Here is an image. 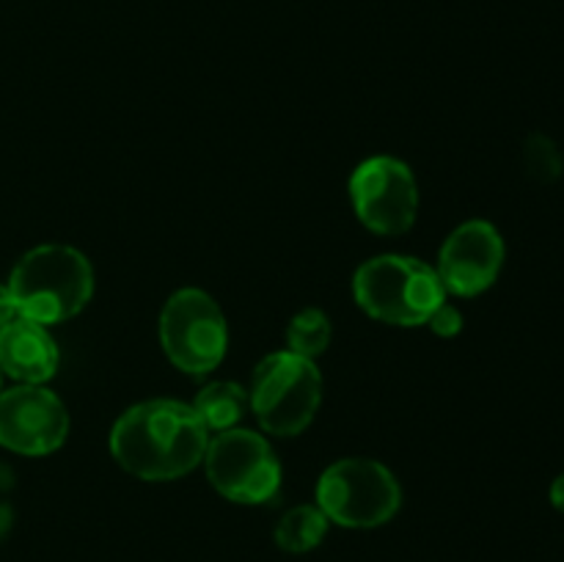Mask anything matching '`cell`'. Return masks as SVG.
<instances>
[{
    "label": "cell",
    "mask_w": 564,
    "mask_h": 562,
    "mask_svg": "<svg viewBox=\"0 0 564 562\" xmlns=\"http://www.w3.org/2000/svg\"><path fill=\"white\" fill-rule=\"evenodd\" d=\"M213 488L237 505H264L281 488V463L268 439L231 428L215 435L204 452Z\"/></svg>",
    "instance_id": "52a82bcc"
},
{
    "label": "cell",
    "mask_w": 564,
    "mask_h": 562,
    "mask_svg": "<svg viewBox=\"0 0 564 562\" xmlns=\"http://www.w3.org/2000/svg\"><path fill=\"white\" fill-rule=\"evenodd\" d=\"M0 375H3V369H0Z\"/></svg>",
    "instance_id": "d6986e66"
},
{
    "label": "cell",
    "mask_w": 564,
    "mask_h": 562,
    "mask_svg": "<svg viewBox=\"0 0 564 562\" xmlns=\"http://www.w3.org/2000/svg\"><path fill=\"white\" fill-rule=\"evenodd\" d=\"M350 198L358 220L375 235H405L416 224V176L397 158L364 160L350 176Z\"/></svg>",
    "instance_id": "ba28073f"
},
{
    "label": "cell",
    "mask_w": 564,
    "mask_h": 562,
    "mask_svg": "<svg viewBox=\"0 0 564 562\" xmlns=\"http://www.w3.org/2000/svg\"><path fill=\"white\" fill-rule=\"evenodd\" d=\"M160 342L174 367L187 375H207L224 361L229 331L215 298L204 290L174 292L160 314Z\"/></svg>",
    "instance_id": "8992f818"
},
{
    "label": "cell",
    "mask_w": 564,
    "mask_h": 562,
    "mask_svg": "<svg viewBox=\"0 0 564 562\" xmlns=\"http://www.w3.org/2000/svg\"><path fill=\"white\" fill-rule=\"evenodd\" d=\"M427 325L438 336H455V334H460V328H463V314L457 312L452 303H441V306L433 312V317L427 320Z\"/></svg>",
    "instance_id": "2e32d148"
},
{
    "label": "cell",
    "mask_w": 564,
    "mask_h": 562,
    "mask_svg": "<svg viewBox=\"0 0 564 562\" xmlns=\"http://www.w3.org/2000/svg\"><path fill=\"white\" fill-rule=\"evenodd\" d=\"M330 334H334V328H330L328 314L319 312V309H303L292 317L290 328H286V342H290L292 353L314 361L319 353L328 350Z\"/></svg>",
    "instance_id": "5bb4252c"
},
{
    "label": "cell",
    "mask_w": 564,
    "mask_h": 562,
    "mask_svg": "<svg viewBox=\"0 0 564 562\" xmlns=\"http://www.w3.org/2000/svg\"><path fill=\"white\" fill-rule=\"evenodd\" d=\"M9 295L20 317L55 325L75 317L94 295V270L86 253L72 246H39L17 262Z\"/></svg>",
    "instance_id": "7a4b0ae2"
},
{
    "label": "cell",
    "mask_w": 564,
    "mask_h": 562,
    "mask_svg": "<svg viewBox=\"0 0 564 562\" xmlns=\"http://www.w3.org/2000/svg\"><path fill=\"white\" fill-rule=\"evenodd\" d=\"M14 317H17V306L9 295V287L0 284V328H3V325H9Z\"/></svg>",
    "instance_id": "e0dca14e"
},
{
    "label": "cell",
    "mask_w": 564,
    "mask_h": 562,
    "mask_svg": "<svg viewBox=\"0 0 564 562\" xmlns=\"http://www.w3.org/2000/svg\"><path fill=\"white\" fill-rule=\"evenodd\" d=\"M248 406H251V400H248V391L242 386L231 383V380H215L198 391L193 408H196L204 428L224 433L240 422Z\"/></svg>",
    "instance_id": "7c38bea8"
},
{
    "label": "cell",
    "mask_w": 564,
    "mask_h": 562,
    "mask_svg": "<svg viewBox=\"0 0 564 562\" xmlns=\"http://www.w3.org/2000/svg\"><path fill=\"white\" fill-rule=\"evenodd\" d=\"M523 160H527V169L534 180L540 182H554L562 174V154L551 138L545 136H532L523 149Z\"/></svg>",
    "instance_id": "9a60e30c"
},
{
    "label": "cell",
    "mask_w": 564,
    "mask_h": 562,
    "mask_svg": "<svg viewBox=\"0 0 564 562\" xmlns=\"http://www.w3.org/2000/svg\"><path fill=\"white\" fill-rule=\"evenodd\" d=\"M505 264V240L488 220H466L446 237L438 259V275L446 292L474 298L494 287Z\"/></svg>",
    "instance_id": "30bf717a"
},
{
    "label": "cell",
    "mask_w": 564,
    "mask_h": 562,
    "mask_svg": "<svg viewBox=\"0 0 564 562\" xmlns=\"http://www.w3.org/2000/svg\"><path fill=\"white\" fill-rule=\"evenodd\" d=\"M551 505L564 512V474H560V477L554 479V485H551Z\"/></svg>",
    "instance_id": "ac0fdd59"
},
{
    "label": "cell",
    "mask_w": 564,
    "mask_h": 562,
    "mask_svg": "<svg viewBox=\"0 0 564 562\" xmlns=\"http://www.w3.org/2000/svg\"><path fill=\"white\" fill-rule=\"evenodd\" d=\"M248 400L264 433L292 439L317 417L323 402V375L312 358L292 350L270 353L253 372Z\"/></svg>",
    "instance_id": "277c9868"
},
{
    "label": "cell",
    "mask_w": 564,
    "mask_h": 562,
    "mask_svg": "<svg viewBox=\"0 0 564 562\" xmlns=\"http://www.w3.org/2000/svg\"><path fill=\"white\" fill-rule=\"evenodd\" d=\"M328 532V516L317 505L292 507L275 527V543L290 554H303L323 543Z\"/></svg>",
    "instance_id": "4fadbf2b"
},
{
    "label": "cell",
    "mask_w": 564,
    "mask_h": 562,
    "mask_svg": "<svg viewBox=\"0 0 564 562\" xmlns=\"http://www.w3.org/2000/svg\"><path fill=\"white\" fill-rule=\"evenodd\" d=\"M402 505V488L389 466L372 457H345L323 472L317 507L328 521L347 529H372L391 521Z\"/></svg>",
    "instance_id": "5b68a950"
},
{
    "label": "cell",
    "mask_w": 564,
    "mask_h": 562,
    "mask_svg": "<svg viewBox=\"0 0 564 562\" xmlns=\"http://www.w3.org/2000/svg\"><path fill=\"white\" fill-rule=\"evenodd\" d=\"M352 292L369 317L402 328L427 325L449 295L438 270L402 253H383L364 262L352 279Z\"/></svg>",
    "instance_id": "3957f363"
},
{
    "label": "cell",
    "mask_w": 564,
    "mask_h": 562,
    "mask_svg": "<svg viewBox=\"0 0 564 562\" xmlns=\"http://www.w3.org/2000/svg\"><path fill=\"white\" fill-rule=\"evenodd\" d=\"M207 428L180 400H147L127 408L110 430V452L127 474L147 483L185 477L204 461Z\"/></svg>",
    "instance_id": "6da1fadb"
},
{
    "label": "cell",
    "mask_w": 564,
    "mask_h": 562,
    "mask_svg": "<svg viewBox=\"0 0 564 562\" xmlns=\"http://www.w3.org/2000/svg\"><path fill=\"white\" fill-rule=\"evenodd\" d=\"M0 369L28 386H42L58 369V347L47 325L17 314L0 328Z\"/></svg>",
    "instance_id": "8fae6325"
},
{
    "label": "cell",
    "mask_w": 564,
    "mask_h": 562,
    "mask_svg": "<svg viewBox=\"0 0 564 562\" xmlns=\"http://www.w3.org/2000/svg\"><path fill=\"white\" fill-rule=\"evenodd\" d=\"M69 433L66 406L44 386H14L0 391V444L20 455L39 457L58 450Z\"/></svg>",
    "instance_id": "9c48e42d"
}]
</instances>
